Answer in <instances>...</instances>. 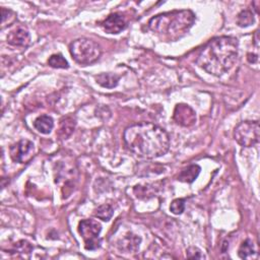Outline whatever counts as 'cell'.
Segmentation results:
<instances>
[{"label": "cell", "mask_w": 260, "mask_h": 260, "mask_svg": "<svg viewBox=\"0 0 260 260\" xmlns=\"http://www.w3.org/2000/svg\"><path fill=\"white\" fill-rule=\"evenodd\" d=\"M126 27L127 20L121 14H112L102 23V28L108 34H119Z\"/></svg>", "instance_id": "9c48e42d"}, {"label": "cell", "mask_w": 260, "mask_h": 260, "mask_svg": "<svg viewBox=\"0 0 260 260\" xmlns=\"http://www.w3.org/2000/svg\"><path fill=\"white\" fill-rule=\"evenodd\" d=\"M31 42V36L25 28H17L7 36V43L16 47H27Z\"/></svg>", "instance_id": "30bf717a"}, {"label": "cell", "mask_w": 260, "mask_h": 260, "mask_svg": "<svg viewBox=\"0 0 260 260\" xmlns=\"http://www.w3.org/2000/svg\"><path fill=\"white\" fill-rule=\"evenodd\" d=\"M194 20L195 16L191 10H176L153 17L148 27L164 39L175 41L186 34Z\"/></svg>", "instance_id": "3957f363"}, {"label": "cell", "mask_w": 260, "mask_h": 260, "mask_svg": "<svg viewBox=\"0 0 260 260\" xmlns=\"http://www.w3.org/2000/svg\"><path fill=\"white\" fill-rule=\"evenodd\" d=\"M140 238L135 235H128L122 241V249H127L128 251H135L139 247Z\"/></svg>", "instance_id": "d6986e66"}, {"label": "cell", "mask_w": 260, "mask_h": 260, "mask_svg": "<svg viewBox=\"0 0 260 260\" xmlns=\"http://www.w3.org/2000/svg\"><path fill=\"white\" fill-rule=\"evenodd\" d=\"M238 255H239V257L242 259H251L257 256L253 242L250 239L245 240L241 244L239 251H238Z\"/></svg>", "instance_id": "5bb4252c"}, {"label": "cell", "mask_w": 260, "mask_h": 260, "mask_svg": "<svg viewBox=\"0 0 260 260\" xmlns=\"http://www.w3.org/2000/svg\"><path fill=\"white\" fill-rule=\"evenodd\" d=\"M113 214H114V210L110 204L100 205V207L98 208L94 212V215L96 216V218L102 220L103 222L110 221Z\"/></svg>", "instance_id": "2e32d148"}, {"label": "cell", "mask_w": 260, "mask_h": 260, "mask_svg": "<svg viewBox=\"0 0 260 260\" xmlns=\"http://www.w3.org/2000/svg\"><path fill=\"white\" fill-rule=\"evenodd\" d=\"M254 23V16L250 10H243L237 17V24L241 28L251 26Z\"/></svg>", "instance_id": "e0dca14e"}, {"label": "cell", "mask_w": 260, "mask_h": 260, "mask_svg": "<svg viewBox=\"0 0 260 260\" xmlns=\"http://www.w3.org/2000/svg\"><path fill=\"white\" fill-rule=\"evenodd\" d=\"M175 122L183 127H191L196 122V114L192 108L186 104H178L173 114Z\"/></svg>", "instance_id": "ba28073f"}, {"label": "cell", "mask_w": 260, "mask_h": 260, "mask_svg": "<svg viewBox=\"0 0 260 260\" xmlns=\"http://www.w3.org/2000/svg\"><path fill=\"white\" fill-rule=\"evenodd\" d=\"M201 169L198 165H191L184 169L178 176V180L184 183H193L197 179Z\"/></svg>", "instance_id": "7c38bea8"}, {"label": "cell", "mask_w": 260, "mask_h": 260, "mask_svg": "<svg viewBox=\"0 0 260 260\" xmlns=\"http://www.w3.org/2000/svg\"><path fill=\"white\" fill-rule=\"evenodd\" d=\"M185 210V199L178 198L173 200L170 205V211L174 214H181Z\"/></svg>", "instance_id": "ffe728a7"}, {"label": "cell", "mask_w": 260, "mask_h": 260, "mask_svg": "<svg viewBox=\"0 0 260 260\" xmlns=\"http://www.w3.org/2000/svg\"><path fill=\"white\" fill-rule=\"evenodd\" d=\"M186 256L189 259H203L204 255L197 247H189L186 251Z\"/></svg>", "instance_id": "603a6c76"}, {"label": "cell", "mask_w": 260, "mask_h": 260, "mask_svg": "<svg viewBox=\"0 0 260 260\" xmlns=\"http://www.w3.org/2000/svg\"><path fill=\"white\" fill-rule=\"evenodd\" d=\"M74 128H75L74 119L72 117H64L60 121L58 135L63 139H66L72 134V132L74 131Z\"/></svg>", "instance_id": "4fadbf2b"}, {"label": "cell", "mask_w": 260, "mask_h": 260, "mask_svg": "<svg viewBox=\"0 0 260 260\" xmlns=\"http://www.w3.org/2000/svg\"><path fill=\"white\" fill-rule=\"evenodd\" d=\"M69 51L74 61L81 65L95 63L99 60L102 54L100 45L95 41L86 38L74 40L69 46Z\"/></svg>", "instance_id": "277c9868"}, {"label": "cell", "mask_w": 260, "mask_h": 260, "mask_svg": "<svg viewBox=\"0 0 260 260\" xmlns=\"http://www.w3.org/2000/svg\"><path fill=\"white\" fill-rule=\"evenodd\" d=\"M260 128L258 121H243L234 130L236 142L244 147H252L259 143Z\"/></svg>", "instance_id": "5b68a950"}, {"label": "cell", "mask_w": 260, "mask_h": 260, "mask_svg": "<svg viewBox=\"0 0 260 260\" xmlns=\"http://www.w3.org/2000/svg\"><path fill=\"white\" fill-rule=\"evenodd\" d=\"M32 251V246L27 241H19L15 245V252L30 253Z\"/></svg>", "instance_id": "7402d4cb"}, {"label": "cell", "mask_w": 260, "mask_h": 260, "mask_svg": "<svg viewBox=\"0 0 260 260\" xmlns=\"http://www.w3.org/2000/svg\"><path fill=\"white\" fill-rule=\"evenodd\" d=\"M48 63L51 67L53 68H62V69H65V68H68V62L66 61V59H65L63 57V55H61V54H54V55H52L49 60H48Z\"/></svg>", "instance_id": "ac0fdd59"}, {"label": "cell", "mask_w": 260, "mask_h": 260, "mask_svg": "<svg viewBox=\"0 0 260 260\" xmlns=\"http://www.w3.org/2000/svg\"><path fill=\"white\" fill-rule=\"evenodd\" d=\"M10 157L13 161L19 164H25L30 162L35 154L34 144L28 139H21L10 147Z\"/></svg>", "instance_id": "52a82bcc"}, {"label": "cell", "mask_w": 260, "mask_h": 260, "mask_svg": "<svg viewBox=\"0 0 260 260\" xmlns=\"http://www.w3.org/2000/svg\"><path fill=\"white\" fill-rule=\"evenodd\" d=\"M102 226L95 220H82L79 224V232L84 241L86 250H97L101 245L100 233Z\"/></svg>", "instance_id": "8992f818"}, {"label": "cell", "mask_w": 260, "mask_h": 260, "mask_svg": "<svg viewBox=\"0 0 260 260\" xmlns=\"http://www.w3.org/2000/svg\"><path fill=\"white\" fill-rule=\"evenodd\" d=\"M118 81H119V77L112 73H103L97 78V82L100 85L104 86V88H108V89H112L114 88V86H116L118 83Z\"/></svg>", "instance_id": "9a60e30c"}, {"label": "cell", "mask_w": 260, "mask_h": 260, "mask_svg": "<svg viewBox=\"0 0 260 260\" xmlns=\"http://www.w3.org/2000/svg\"><path fill=\"white\" fill-rule=\"evenodd\" d=\"M34 127L40 133L49 134L54 127V121L50 116L42 115V116H39L35 120Z\"/></svg>", "instance_id": "8fae6325"}, {"label": "cell", "mask_w": 260, "mask_h": 260, "mask_svg": "<svg viewBox=\"0 0 260 260\" xmlns=\"http://www.w3.org/2000/svg\"><path fill=\"white\" fill-rule=\"evenodd\" d=\"M247 59H248V61L250 62V63H256L258 61V56L257 55H254V54L249 53L248 55H247Z\"/></svg>", "instance_id": "cb8c5ba5"}, {"label": "cell", "mask_w": 260, "mask_h": 260, "mask_svg": "<svg viewBox=\"0 0 260 260\" xmlns=\"http://www.w3.org/2000/svg\"><path fill=\"white\" fill-rule=\"evenodd\" d=\"M239 43L234 37H218L211 40L200 51L196 59L199 67L207 72L221 77L229 71L237 61Z\"/></svg>", "instance_id": "7a4b0ae2"}, {"label": "cell", "mask_w": 260, "mask_h": 260, "mask_svg": "<svg viewBox=\"0 0 260 260\" xmlns=\"http://www.w3.org/2000/svg\"><path fill=\"white\" fill-rule=\"evenodd\" d=\"M1 16H2V19H1V25H2V29L5 28V26H9V24H12L13 21H15L16 19V15L12 12V10L9 9H5V8H1Z\"/></svg>", "instance_id": "44dd1931"}, {"label": "cell", "mask_w": 260, "mask_h": 260, "mask_svg": "<svg viewBox=\"0 0 260 260\" xmlns=\"http://www.w3.org/2000/svg\"><path fill=\"white\" fill-rule=\"evenodd\" d=\"M123 139L131 153L148 160L164 156L170 147L168 133L162 127L150 122H142L127 127Z\"/></svg>", "instance_id": "6da1fadb"}]
</instances>
